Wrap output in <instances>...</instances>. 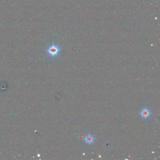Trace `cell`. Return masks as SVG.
I'll return each mask as SVG.
<instances>
[{
    "mask_svg": "<svg viewBox=\"0 0 160 160\" xmlns=\"http://www.w3.org/2000/svg\"><path fill=\"white\" fill-rule=\"evenodd\" d=\"M60 51V49L59 47L58 46L54 44L51 45L47 49V52L48 54L50 56L53 57L56 56L59 53Z\"/></svg>",
    "mask_w": 160,
    "mask_h": 160,
    "instance_id": "cell-1",
    "label": "cell"
},
{
    "mask_svg": "<svg viewBox=\"0 0 160 160\" xmlns=\"http://www.w3.org/2000/svg\"><path fill=\"white\" fill-rule=\"evenodd\" d=\"M84 141L87 144H92L95 141V137L92 134H89L85 137L84 139Z\"/></svg>",
    "mask_w": 160,
    "mask_h": 160,
    "instance_id": "cell-2",
    "label": "cell"
},
{
    "mask_svg": "<svg viewBox=\"0 0 160 160\" xmlns=\"http://www.w3.org/2000/svg\"><path fill=\"white\" fill-rule=\"evenodd\" d=\"M140 115L143 118H146L150 116V110L148 109L144 108L140 111Z\"/></svg>",
    "mask_w": 160,
    "mask_h": 160,
    "instance_id": "cell-3",
    "label": "cell"
}]
</instances>
